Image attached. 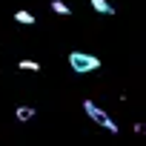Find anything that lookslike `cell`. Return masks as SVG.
<instances>
[{
	"instance_id": "cell-1",
	"label": "cell",
	"mask_w": 146,
	"mask_h": 146,
	"mask_svg": "<svg viewBox=\"0 0 146 146\" xmlns=\"http://www.w3.org/2000/svg\"><path fill=\"white\" fill-rule=\"evenodd\" d=\"M69 66H72V72H78V75H89V72L100 69V57L86 54V52H72L69 54Z\"/></svg>"
},
{
	"instance_id": "cell-2",
	"label": "cell",
	"mask_w": 146,
	"mask_h": 146,
	"mask_svg": "<svg viewBox=\"0 0 146 146\" xmlns=\"http://www.w3.org/2000/svg\"><path fill=\"white\" fill-rule=\"evenodd\" d=\"M83 112H86V115H89V117H92L98 126H103L106 132L117 135V123H115V120H112V117H109V115H106V112H103V109H100L95 100H89V98H86V100H83Z\"/></svg>"
},
{
	"instance_id": "cell-3",
	"label": "cell",
	"mask_w": 146,
	"mask_h": 146,
	"mask_svg": "<svg viewBox=\"0 0 146 146\" xmlns=\"http://www.w3.org/2000/svg\"><path fill=\"white\" fill-rule=\"evenodd\" d=\"M35 115H37V109H35V106H17V109H15V117H17L20 123H26V120H32Z\"/></svg>"
},
{
	"instance_id": "cell-4",
	"label": "cell",
	"mask_w": 146,
	"mask_h": 146,
	"mask_svg": "<svg viewBox=\"0 0 146 146\" xmlns=\"http://www.w3.org/2000/svg\"><path fill=\"white\" fill-rule=\"evenodd\" d=\"M89 3H92V9L98 15H115V6L109 3V0H89Z\"/></svg>"
},
{
	"instance_id": "cell-5",
	"label": "cell",
	"mask_w": 146,
	"mask_h": 146,
	"mask_svg": "<svg viewBox=\"0 0 146 146\" xmlns=\"http://www.w3.org/2000/svg\"><path fill=\"white\" fill-rule=\"evenodd\" d=\"M15 20H17L20 26H32V23H37V17H35L32 12H26V9H17V12H15Z\"/></svg>"
},
{
	"instance_id": "cell-6",
	"label": "cell",
	"mask_w": 146,
	"mask_h": 146,
	"mask_svg": "<svg viewBox=\"0 0 146 146\" xmlns=\"http://www.w3.org/2000/svg\"><path fill=\"white\" fill-rule=\"evenodd\" d=\"M49 6H52V12H54V15H63V17H66V15H72L69 3H63V0H52Z\"/></svg>"
},
{
	"instance_id": "cell-7",
	"label": "cell",
	"mask_w": 146,
	"mask_h": 146,
	"mask_svg": "<svg viewBox=\"0 0 146 146\" xmlns=\"http://www.w3.org/2000/svg\"><path fill=\"white\" fill-rule=\"evenodd\" d=\"M17 69H23V72H40L43 66H40L37 60H20V63H17Z\"/></svg>"
},
{
	"instance_id": "cell-8",
	"label": "cell",
	"mask_w": 146,
	"mask_h": 146,
	"mask_svg": "<svg viewBox=\"0 0 146 146\" xmlns=\"http://www.w3.org/2000/svg\"><path fill=\"white\" fill-rule=\"evenodd\" d=\"M135 132H140V135H146V123H135Z\"/></svg>"
}]
</instances>
